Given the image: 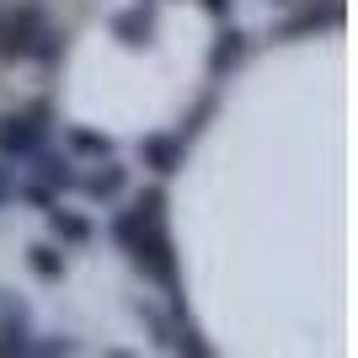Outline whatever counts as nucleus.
Masks as SVG:
<instances>
[{"label":"nucleus","instance_id":"obj_7","mask_svg":"<svg viewBox=\"0 0 358 358\" xmlns=\"http://www.w3.org/2000/svg\"><path fill=\"white\" fill-rule=\"evenodd\" d=\"M32 161H38V177L48 182V187H75V171L64 155H43V150H32Z\"/></svg>","mask_w":358,"mask_h":358},{"label":"nucleus","instance_id":"obj_3","mask_svg":"<svg viewBox=\"0 0 358 358\" xmlns=\"http://www.w3.org/2000/svg\"><path fill=\"white\" fill-rule=\"evenodd\" d=\"M113 32H118V43L145 48V43H150V32H155V16H150L145 6H129V11L113 16Z\"/></svg>","mask_w":358,"mask_h":358},{"label":"nucleus","instance_id":"obj_11","mask_svg":"<svg viewBox=\"0 0 358 358\" xmlns=\"http://www.w3.org/2000/svg\"><path fill=\"white\" fill-rule=\"evenodd\" d=\"M70 145L75 150H91V155H107V150H113V145H107V134H70Z\"/></svg>","mask_w":358,"mask_h":358},{"label":"nucleus","instance_id":"obj_4","mask_svg":"<svg viewBox=\"0 0 358 358\" xmlns=\"http://www.w3.org/2000/svg\"><path fill=\"white\" fill-rule=\"evenodd\" d=\"M241 59H246V32L224 27V32H220V43H214V54H209V70L224 75V70H236Z\"/></svg>","mask_w":358,"mask_h":358},{"label":"nucleus","instance_id":"obj_8","mask_svg":"<svg viewBox=\"0 0 358 358\" xmlns=\"http://www.w3.org/2000/svg\"><path fill=\"white\" fill-rule=\"evenodd\" d=\"M80 187H86L91 198H113V193H123V166H102V171H91Z\"/></svg>","mask_w":358,"mask_h":358},{"label":"nucleus","instance_id":"obj_5","mask_svg":"<svg viewBox=\"0 0 358 358\" xmlns=\"http://www.w3.org/2000/svg\"><path fill=\"white\" fill-rule=\"evenodd\" d=\"M139 155H145L155 171H177V166H182V145L171 134H150L145 145H139Z\"/></svg>","mask_w":358,"mask_h":358},{"label":"nucleus","instance_id":"obj_6","mask_svg":"<svg viewBox=\"0 0 358 358\" xmlns=\"http://www.w3.org/2000/svg\"><path fill=\"white\" fill-rule=\"evenodd\" d=\"M0 331H6V348L27 353V315L22 305H11V294H0Z\"/></svg>","mask_w":358,"mask_h":358},{"label":"nucleus","instance_id":"obj_10","mask_svg":"<svg viewBox=\"0 0 358 358\" xmlns=\"http://www.w3.org/2000/svg\"><path fill=\"white\" fill-rule=\"evenodd\" d=\"M48 224H54V236H64V241H86L91 236V224L75 220V214H64V209H48Z\"/></svg>","mask_w":358,"mask_h":358},{"label":"nucleus","instance_id":"obj_1","mask_svg":"<svg viewBox=\"0 0 358 358\" xmlns=\"http://www.w3.org/2000/svg\"><path fill=\"white\" fill-rule=\"evenodd\" d=\"M0 54L6 59H54L59 54V32L48 27L38 11H0Z\"/></svg>","mask_w":358,"mask_h":358},{"label":"nucleus","instance_id":"obj_12","mask_svg":"<svg viewBox=\"0 0 358 358\" xmlns=\"http://www.w3.org/2000/svg\"><path fill=\"white\" fill-rule=\"evenodd\" d=\"M203 6H209L214 16H224V11H230V0H203Z\"/></svg>","mask_w":358,"mask_h":358},{"label":"nucleus","instance_id":"obj_2","mask_svg":"<svg viewBox=\"0 0 358 358\" xmlns=\"http://www.w3.org/2000/svg\"><path fill=\"white\" fill-rule=\"evenodd\" d=\"M43 150V123L38 118H0V155H32Z\"/></svg>","mask_w":358,"mask_h":358},{"label":"nucleus","instance_id":"obj_9","mask_svg":"<svg viewBox=\"0 0 358 358\" xmlns=\"http://www.w3.org/2000/svg\"><path fill=\"white\" fill-rule=\"evenodd\" d=\"M27 262H32V273H38V278H64V257L54 252V246H32Z\"/></svg>","mask_w":358,"mask_h":358}]
</instances>
